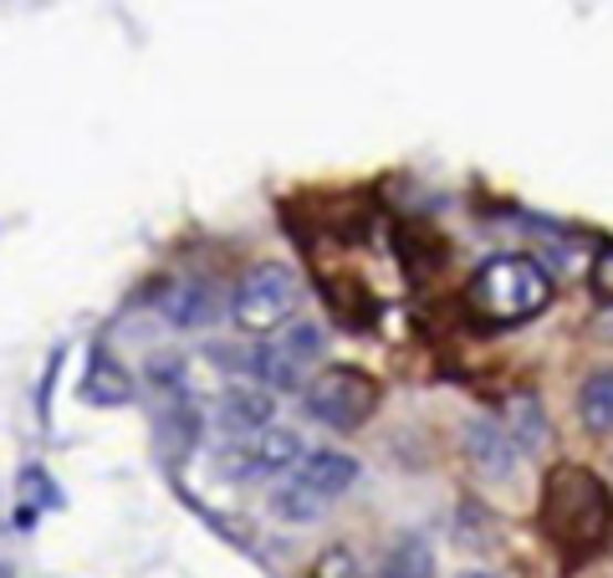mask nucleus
<instances>
[{
  "mask_svg": "<svg viewBox=\"0 0 613 578\" xmlns=\"http://www.w3.org/2000/svg\"><path fill=\"white\" fill-rule=\"evenodd\" d=\"M542 533L568 558L599 553L613 533V497L588 466H552L542 486Z\"/></svg>",
  "mask_w": 613,
  "mask_h": 578,
  "instance_id": "nucleus-1",
  "label": "nucleus"
},
{
  "mask_svg": "<svg viewBox=\"0 0 613 578\" xmlns=\"http://www.w3.org/2000/svg\"><path fill=\"white\" fill-rule=\"evenodd\" d=\"M470 312L491 328L527 323L552 302V277L537 267L532 256H491L470 277Z\"/></svg>",
  "mask_w": 613,
  "mask_h": 578,
  "instance_id": "nucleus-2",
  "label": "nucleus"
},
{
  "mask_svg": "<svg viewBox=\"0 0 613 578\" xmlns=\"http://www.w3.org/2000/svg\"><path fill=\"white\" fill-rule=\"evenodd\" d=\"M328 353V333L322 323H281L277 333H267V343H256L251 353H240L246 374L261 384V390H302V379L312 363H322Z\"/></svg>",
  "mask_w": 613,
  "mask_h": 578,
  "instance_id": "nucleus-3",
  "label": "nucleus"
},
{
  "mask_svg": "<svg viewBox=\"0 0 613 578\" xmlns=\"http://www.w3.org/2000/svg\"><path fill=\"white\" fill-rule=\"evenodd\" d=\"M297 302H302L297 271L281 267V261H256L236 282L230 318H236V328H246V333H277L281 323H292Z\"/></svg>",
  "mask_w": 613,
  "mask_h": 578,
  "instance_id": "nucleus-4",
  "label": "nucleus"
},
{
  "mask_svg": "<svg viewBox=\"0 0 613 578\" xmlns=\"http://www.w3.org/2000/svg\"><path fill=\"white\" fill-rule=\"evenodd\" d=\"M302 404L328 431H359L378 410V384L363 369H322V374L306 379Z\"/></svg>",
  "mask_w": 613,
  "mask_h": 578,
  "instance_id": "nucleus-5",
  "label": "nucleus"
},
{
  "mask_svg": "<svg viewBox=\"0 0 613 578\" xmlns=\"http://www.w3.org/2000/svg\"><path fill=\"white\" fill-rule=\"evenodd\" d=\"M302 456L306 451H302V441H297V431L267 425V431L230 441L226 451H220V471H226V476H256V482H267V476L292 471Z\"/></svg>",
  "mask_w": 613,
  "mask_h": 578,
  "instance_id": "nucleus-6",
  "label": "nucleus"
},
{
  "mask_svg": "<svg viewBox=\"0 0 613 578\" xmlns=\"http://www.w3.org/2000/svg\"><path fill=\"white\" fill-rule=\"evenodd\" d=\"M466 461L486 476V482H507V476H517V441L507 435V425H496V420H470L466 425Z\"/></svg>",
  "mask_w": 613,
  "mask_h": 578,
  "instance_id": "nucleus-7",
  "label": "nucleus"
},
{
  "mask_svg": "<svg viewBox=\"0 0 613 578\" xmlns=\"http://www.w3.org/2000/svg\"><path fill=\"white\" fill-rule=\"evenodd\" d=\"M215 420H220V431H226L230 441L267 431L271 420H277V394L261 390V384H236V390L220 394V404H215Z\"/></svg>",
  "mask_w": 613,
  "mask_h": 578,
  "instance_id": "nucleus-8",
  "label": "nucleus"
},
{
  "mask_svg": "<svg viewBox=\"0 0 613 578\" xmlns=\"http://www.w3.org/2000/svg\"><path fill=\"white\" fill-rule=\"evenodd\" d=\"M220 292H215L210 282H200V277H185V282H169L159 292V312L169 318L174 328H185V333H195V328H210L215 318H220Z\"/></svg>",
  "mask_w": 613,
  "mask_h": 578,
  "instance_id": "nucleus-9",
  "label": "nucleus"
},
{
  "mask_svg": "<svg viewBox=\"0 0 613 578\" xmlns=\"http://www.w3.org/2000/svg\"><path fill=\"white\" fill-rule=\"evenodd\" d=\"M302 492H312V497L333 502L343 497L347 486L359 482V461L343 456V451H306L302 461H297V476H292Z\"/></svg>",
  "mask_w": 613,
  "mask_h": 578,
  "instance_id": "nucleus-10",
  "label": "nucleus"
},
{
  "mask_svg": "<svg viewBox=\"0 0 613 578\" xmlns=\"http://www.w3.org/2000/svg\"><path fill=\"white\" fill-rule=\"evenodd\" d=\"M578 420L593 435H613V363L609 369H593L578 384Z\"/></svg>",
  "mask_w": 613,
  "mask_h": 578,
  "instance_id": "nucleus-11",
  "label": "nucleus"
},
{
  "mask_svg": "<svg viewBox=\"0 0 613 578\" xmlns=\"http://www.w3.org/2000/svg\"><path fill=\"white\" fill-rule=\"evenodd\" d=\"M378 578H435V548H429V538L404 533V538L384 553Z\"/></svg>",
  "mask_w": 613,
  "mask_h": 578,
  "instance_id": "nucleus-12",
  "label": "nucleus"
},
{
  "mask_svg": "<svg viewBox=\"0 0 613 578\" xmlns=\"http://www.w3.org/2000/svg\"><path fill=\"white\" fill-rule=\"evenodd\" d=\"M507 425H511V441H517V451H542L547 441H552V431H547V415L542 404L532 400V394H517V400L507 404Z\"/></svg>",
  "mask_w": 613,
  "mask_h": 578,
  "instance_id": "nucleus-13",
  "label": "nucleus"
},
{
  "mask_svg": "<svg viewBox=\"0 0 613 578\" xmlns=\"http://www.w3.org/2000/svg\"><path fill=\"white\" fill-rule=\"evenodd\" d=\"M195 435H200V415H195V404H189V400L164 404V410H159V441L169 445V451H189Z\"/></svg>",
  "mask_w": 613,
  "mask_h": 578,
  "instance_id": "nucleus-14",
  "label": "nucleus"
},
{
  "mask_svg": "<svg viewBox=\"0 0 613 578\" xmlns=\"http://www.w3.org/2000/svg\"><path fill=\"white\" fill-rule=\"evenodd\" d=\"M271 512H277L281 523H318L322 512H328V502L312 497V492H302L297 482H287L277 492V502H271Z\"/></svg>",
  "mask_w": 613,
  "mask_h": 578,
  "instance_id": "nucleus-15",
  "label": "nucleus"
},
{
  "mask_svg": "<svg viewBox=\"0 0 613 578\" xmlns=\"http://www.w3.org/2000/svg\"><path fill=\"white\" fill-rule=\"evenodd\" d=\"M128 379L118 374V369H113V363L103 359V353H97V363H93V379H87V400H103V404H123L128 400Z\"/></svg>",
  "mask_w": 613,
  "mask_h": 578,
  "instance_id": "nucleus-16",
  "label": "nucleus"
},
{
  "mask_svg": "<svg viewBox=\"0 0 613 578\" xmlns=\"http://www.w3.org/2000/svg\"><path fill=\"white\" fill-rule=\"evenodd\" d=\"M588 282H593V297H599L603 308H613V246H603L593 256V271H588Z\"/></svg>",
  "mask_w": 613,
  "mask_h": 578,
  "instance_id": "nucleus-17",
  "label": "nucleus"
},
{
  "mask_svg": "<svg viewBox=\"0 0 613 578\" xmlns=\"http://www.w3.org/2000/svg\"><path fill=\"white\" fill-rule=\"evenodd\" d=\"M460 578H496V574H486V568H470V574H460Z\"/></svg>",
  "mask_w": 613,
  "mask_h": 578,
  "instance_id": "nucleus-18",
  "label": "nucleus"
}]
</instances>
